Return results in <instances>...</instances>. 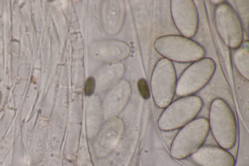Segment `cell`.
Listing matches in <instances>:
<instances>
[{"mask_svg":"<svg viewBox=\"0 0 249 166\" xmlns=\"http://www.w3.org/2000/svg\"><path fill=\"white\" fill-rule=\"evenodd\" d=\"M249 52L244 51L240 47L233 54V63L240 74L247 80L249 79Z\"/></svg>","mask_w":249,"mask_h":166,"instance_id":"obj_10","label":"cell"},{"mask_svg":"<svg viewBox=\"0 0 249 166\" xmlns=\"http://www.w3.org/2000/svg\"><path fill=\"white\" fill-rule=\"evenodd\" d=\"M170 148L171 155L182 160L191 156L202 146L209 132L208 120L196 118L180 128Z\"/></svg>","mask_w":249,"mask_h":166,"instance_id":"obj_3","label":"cell"},{"mask_svg":"<svg viewBox=\"0 0 249 166\" xmlns=\"http://www.w3.org/2000/svg\"><path fill=\"white\" fill-rule=\"evenodd\" d=\"M198 166H234L235 160L227 150L217 146H201L191 156Z\"/></svg>","mask_w":249,"mask_h":166,"instance_id":"obj_9","label":"cell"},{"mask_svg":"<svg viewBox=\"0 0 249 166\" xmlns=\"http://www.w3.org/2000/svg\"><path fill=\"white\" fill-rule=\"evenodd\" d=\"M215 70L216 64L211 58L204 57L194 62L177 80L175 94L181 97L193 95L208 83Z\"/></svg>","mask_w":249,"mask_h":166,"instance_id":"obj_6","label":"cell"},{"mask_svg":"<svg viewBox=\"0 0 249 166\" xmlns=\"http://www.w3.org/2000/svg\"><path fill=\"white\" fill-rule=\"evenodd\" d=\"M154 48L164 58L177 62H194L203 58L205 55L201 45L182 36L160 37L155 40Z\"/></svg>","mask_w":249,"mask_h":166,"instance_id":"obj_2","label":"cell"},{"mask_svg":"<svg viewBox=\"0 0 249 166\" xmlns=\"http://www.w3.org/2000/svg\"><path fill=\"white\" fill-rule=\"evenodd\" d=\"M170 12L174 23L182 36L191 38L196 34L198 13L192 0H172Z\"/></svg>","mask_w":249,"mask_h":166,"instance_id":"obj_8","label":"cell"},{"mask_svg":"<svg viewBox=\"0 0 249 166\" xmlns=\"http://www.w3.org/2000/svg\"><path fill=\"white\" fill-rule=\"evenodd\" d=\"M242 46L241 48L245 52H249V41L248 40H245L243 43L241 44Z\"/></svg>","mask_w":249,"mask_h":166,"instance_id":"obj_13","label":"cell"},{"mask_svg":"<svg viewBox=\"0 0 249 166\" xmlns=\"http://www.w3.org/2000/svg\"><path fill=\"white\" fill-rule=\"evenodd\" d=\"M95 81L94 78L90 76L86 81L84 87V93L86 96L91 95L95 89Z\"/></svg>","mask_w":249,"mask_h":166,"instance_id":"obj_12","label":"cell"},{"mask_svg":"<svg viewBox=\"0 0 249 166\" xmlns=\"http://www.w3.org/2000/svg\"><path fill=\"white\" fill-rule=\"evenodd\" d=\"M214 21L218 33L226 45L232 49L239 48L243 42V29L233 8L226 1L217 5Z\"/></svg>","mask_w":249,"mask_h":166,"instance_id":"obj_7","label":"cell"},{"mask_svg":"<svg viewBox=\"0 0 249 166\" xmlns=\"http://www.w3.org/2000/svg\"><path fill=\"white\" fill-rule=\"evenodd\" d=\"M202 106L203 101L199 96L181 97L165 108L158 119V127L163 131L180 129L195 119Z\"/></svg>","mask_w":249,"mask_h":166,"instance_id":"obj_4","label":"cell"},{"mask_svg":"<svg viewBox=\"0 0 249 166\" xmlns=\"http://www.w3.org/2000/svg\"><path fill=\"white\" fill-rule=\"evenodd\" d=\"M138 87L142 97L144 99H148L150 97V92L146 80L144 78L139 79L138 82Z\"/></svg>","mask_w":249,"mask_h":166,"instance_id":"obj_11","label":"cell"},{"mask_svg":"<svg viewBox=\"0 0 249 166\" xmlns=\"http://www.w3.org/2000/svg\"><path fill=\"white\" fill-rule=\"evenodd\" d=\"M177 82L175 67L172 61L162 58L158 61L153 71L151 88L157 106L165 108L172 102Z\"/></svg>","mask_w":249,"mask_h":166,"instance_id":"obj_5","label":"cell"},{"mask_svg":"<svg viewBox=\"0 0 249 166\" xmlns=\"http://www.w3.org/2000/svg\"><path fill=\"white\" fill-rule=\"evenodd\" d=\"M211 2H212V3L214 4H217V5L224 2L225 1L224 0H211L210 1Z\"/></svg>","mask_w":249,"mask_h":166,"instance_id":"obj_14","label":"cell"},{"mask_svg":"<svg viewBox=\"0 0 249 166\" xmlns=\"http://www.w3.org/2000/svg\"><path fill=\"white\" fill-rule=\"evenodd\" d=\"M208 123L209 129L220 147L227 150L234 146L236 121L231 109L224 100L216 98L212 102Z\"/></svg>","mask_w":249,"mask_h":166,"instance_id":"obj_1","label":"cell"}]
</instances>
